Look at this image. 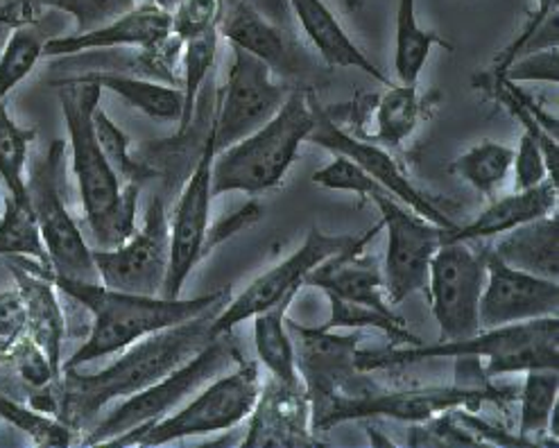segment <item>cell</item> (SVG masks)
Returning <instances> with one entry per match:
<instances>
[{"instance_id":"obj_46","label":"cell","mask_w":559,"mask_h":448,"mask_svg":"<svg viewBox=\"0 0 559 448\" xmlns=\"http://www.w3.org/2000/svg\"><path fill=\"white\" fill-rule=\"evenodd\" d=\"M19 23H10V21H0V50H3V46H5V42H8V37H10V32H12V27H16Z\"/></svg>"},{"instance_id":"obj_38","label":"cell","mask_w":559,"mask_h":448,"mask_svg":"<svg viewBox=\"0 0 559 448\" xmlns=\"http://www.w3.org/2000/svg\"><path fill=\"white\" fill-rule=\"evenodd\" d=\"M225 14V0H179L170 12L173 37L183 44L204 32L221 27Z\"/></svg>"},{"instance_id":"obj_7","label":"cell","mask_w":559,"mask_h":448,"mask_svg":"<svg viewBox=\"0 0 559 448\" xmlns=\"http://www.w3.org/2000/svg\"><path fill=\"white\" fill-rule=\"evenodd\" d=\"M240 358L242 356L231 333L213 338L193 358L181 363L162 380L152 382L150 388L122 401L98 426L91 428L84 444H111L120 435L164 420L166 414L175 412L183 401L200 392L209 380L234 367Z\"/></svg>"},{"instance_id":"obj_36","label":"cell","mask_w":559,"mask_h":448,"mask_svg":"<svg viewBox=\"0 0 559 448\" xmlns=\"http://www.w3.org/2000/svg\"><path fill=\"white\" fill-rule=\"evenodd\" d=\"M93 127H96L98 143L107 156V162L116 170V175L139 184L145 177V168L130 156V139L107 116V111L100 105L96 107V111H93Z\"/></svg>"},{"instance_id":"obj_4","label":"cell","mask_w":559,"mask_h":448,"mask_svg":"<svg viewBox=\"0 0 559 448\" xmlns=\"http://www.w3.org/2000/svg\"><path fill=\"white\" fill-rule=\"evenodd\" d=\"M432 358L457 361H487L489 376L523 374L527 369L559 365V319L539 317L531 322L485 329L472 338L435 344H411L403 349L358 351L356 367L360 372L390 369L399 365H413Z\"/></svg>"},{"instance_id":"obj_34","label":"cell","mask_w":559,"mask_h":448,"mask_svg":"<svg viewBox=\"0 0 559 448\" xmlns=\"http://www.w3.org/2000/svg\"><path fill=\"white\" fill-rule=\"evenodd\" d=\"M35 132L21 127L8 105H0V184L5 186L8 198L27 202V150Z\"/></svg>"},{"instance_id":"obj_1","label":"cell","mask_w":559,"mask_h":448,"mask_svg":"<svg viewBox=\"0 0 559 448\" xmlns=\"http://www.w3.org/2000/svg\"><path fill=\"white\" fill-rule=\"evenodd\" d=\"M217 310L204 313L191 322L152 333L126 351L120 358L98 374L61 372V382L55 394V417L71 428L86 426L96 414L116 399H128L152 382L162 380L181 363L193 358L213 338L211 319Z\"/></svg>"},{"instance_id":"obj_2","label":"cell","mask_w":559,"mask_h":448,"mask_svg":"<svg viewBox=\"0 0 559 448\" xmlns=\"http://www.w3.org/2000/svg\"><path fill=\"white\" fill-rule=\"evenodd\" d=\"M100 98L103 89L82 75L59 82V107L67 122L86 224L98 249H111L136 232L139 184L122 186L98 143L93 111Z\"/></svg>"},{"instance_id":"obj_33","label":"cell","mask_w":559,"mask_h":448,"mask_svg":"<svg viewBox=\"0 0 559 448\" xmlns=\"http://www.w3.org/2000/svg\"><path fill=\"white\" fill-rule=\"evenodd\" d=\"M421 120V101L417 84H390L377 107L374 139L385 145H401Z\"/></svg>"},{"instance_id":"obj_32","label":"cell","mask_w":559,"mask_h":448,"mask_svg":"<svg viewBox=\"0 0 559 448\" xmlns=\"http://www.w3.org/2000/svg\"><path fill=\"white\" fill-rule=\"evenodd\" d=\"M512 158H514L512 148L487 139L464 154H460L449 170L462 181L472 184L476 190H480L483 196L493 198L496 188L503 186V181L512 170Z\"/></svg>"},{"instance_id":"obj_39","label":"cell","mask_w":559,"mask_h":448,"mask_svg":"<svg viewBox=\"0 0 559 448\" xmlns=\"http://www.w3.org/2000/svg\"><path fill=\"white\" fill-rule=\"evenodd\" d=\"M313 184L329 188V190H343V193H354L358 198H369L381 186L371 179L356 162H352L345 154H335L333 162L322 166L313 173Z\"/></svg>"},{"instance_id":"obj_45","label":"cell","mask_w":559,"mask_h":448,"mask_svg":"<svg viewBox=\"0 0 559 448\" xmlns=\"http://www.w3.org/2000/svg\"><path fill=\"white\" fill-rule=\"evenodd\" d=\"M263 209L259 202H247L242 209H238L236 213H231L229 217L221 220L213 227H209L206 232V240H204V254L211 251L215 245L225 243L227 238L236 236L238 232H245L247 227H252L254 222H259Z\"/></svg>"},{"instance_id":"obj_41","label":"cell","mask_w":559,"mask_h":448,"mask_svg":"<svg viewBox=\"0 0 559 448\" xmlns=\"http://www.w3.org/2000/svg\"><path fill=\"white\" fill-rule=\"evenodd\" d=\"M408 435V444L413 446H462V444H480L478 437H474L462 424H457L455 414L447 417H430L426 422H417Z\"/></svg>"},{"instance_id":"obj_28","label":"cell","mask_w":559,"mask_h":448,"mask_svg":"<svg viewBox=\"0 0 559 448\" xmlns=\"http://www.w3.org/2000/svg\"><path fill=\"white\" fill-rule=\"evenodd\" d=\"M82 78L96 82L103 91L116 93L120 101H126L130 107L139 109L141 114L154 120L179 122L181 118V109H183L181 89H173L166 84L139 80L130 75H116V73H88Z\"/></svg>"},{"instance_id":"obj_5","label":"cell","mask_w":559,"mask_h":448,"mask_svg":"<svg viewBox=\"0 0 559 448\" xmlns=\"http://www.w3.org/2000/svg\"><path fill=\"white\" fill-rule=\"evenodd\" d=\"M308 91H293L278 111L259 130L215 152L211 168L213 200L227 193L257 196L276 188L295 164L297 152L313 130Z\"/></svg>"},{"instance_id":"obj_30","label":"cell","mask_w":559,"mask_h":448,"mask_svg":"<svg viewBox=\"0 0 559 448\" xmlns=\"http://www.w3.org/2000/svg\"><path fill=\"white\" fill-rule=\"evenodd\" d=\"M48 39L50 37H46V32L37 23L23 21L12 27L3 50H0V105L35 71L44 59V44Z\"/></svg>"},{"instance_id":"obj_15","label":"cell","mask_w":559,"mask_h":448,"mask_svg":"<svg viewBox=\"0 0 559 448\" xmlns=\"http://www.w3.org/2000/svg\"><path fill=\"white\" fill-rule=\"evenodd\" d=\"M310 105H313L316 122H313V130H310V134L306 137L308 143H316L333 154L349 156L352 162H356L383 190H388L394 200H399L403 207H408L417 215L426 217L428 222L447 229V236L460 227L449 213H444L428 196L421 193V190L411 181L406 173L396 166V162L385 150H381L374 143L360 141L349 132H345L343 127H337L333 116L320 107V103L313 98V95H310Z\"/></svg>"},{"instance_id":"obj_8","label":"cell","mask_w":559,"mask_h":448,"mask_svg":"<svg viewBox=\"0 0 559 448\" xmlns=\"http://www.w3.org/2000/svg\"><path fill=\"white\" fill-rule=\"evenodd\" d=\"M510 394L489 388H428V390H403L381 392L374 388H352L347 392L333 394L316 405H310V424L316 431H329L335 424H345L367 417H390L399 422H426L435 414L457 408L476 410L487 401H506Z\"/></svg>"},{"instance_id":"obj_29","label":"cell","mask_w":559,"mask_h":448,"mask_svg":"<svg viewBox=\"0 0 559 448\" xmlns=\"http://www.w3.org/2000/svg\"><path fill=\"white\" fill-rule=\"evenodd\" d=\"M523 388L519 394V441L539 444L550 431L557 405L559 374L557 367H539L523 372Z\"/></svg>"},{"instance_id":"obj_16","label":"cell","mask_w":559,"mask_h":448,"mask_svg":"<svg viewBox=\"0 0 559 448\" xmlns=\"http://www.w3.org/2000/svg\"><path fill=\"white\" fill-rule=\"evenodd\" d=\"M215 132L213 120L209 134L204 139L202 154L193 175L186 181L179 202L175 207V215L170 220V263L168 276L164 283V297H181L183 283L191 276L195 266L204 256V240L209 232V213H211V168L215 158Z\"/></svg>"},{"instance_id":"obj_50","label":"cell","mask_w":559,"mask_h":448,"mask_svg":"<svg viewBox=\"0 0 559 448\" xmlns=\"http://www.w3.org/2000/svg\"><path fill=\"white\" fill-rule=\"evenodd\" d=\"M0 215H3V213H0Z\"/></svg>"},{"instance_id":"obj_37","label":"cell","mask_w":559,"mask_h":448,"mask_svg":"<svg viewBox=\"0 0 559 448\" xmlns=\"http://www.w3.org/2000/svg\"><path fill=\"white\" fill-rule=\"evenodd\" d=\"M33 3L69 14L75 32H88L136 8V0H33Z\"/></svg>"},{"instance_id":"obj_48","label":"cell","mask_w":559,"mask_h":448,"mask_svg":"<svg viewBox=\"0 0 559 448\" xmlns=\"http://www.w3.org/2000/svg\"><path fill=\"white\" fill-rule=\"evenodd\" d=\"M152 3L157 5V8H162L164 12H168V14H170V12L177 8L179 0H152Z\"/></svg>"},{"instance_id":"obj_35","label":"cell","mask_w":559,"mask_h":448,"mask_svg":"<svg viewBox=\"0 0 559 448\" xmlns=\"http://www.w3.org/2000/svg\"><path fill=\"white\" fill-rule=\"evenodd\" d=\"M217 37H221V32L211 30V32H204V35H200V37H193V39L181 44V50H183V55H181L183 109H181V118H179V132L181 134L189 130L191 122H193L200 89L204 86V82H206V78L213 69V63H215Z\"/></svg>"},{"instance_id":"obj_24","label":"cell","mask_w":559,"mask_h":448,"mask_svg":"<svg viewBox=\"0 0 559 448\" xmlns=\"http://www.w3.org/2000/svg\"><path fill=\"white\" fill-rule=\"evenodd\" d=\"M559 220L557 211L501 234L489 251L510 268L544 279H559Z\"/></svg>"},{"instance_id":"obj_3","label":"cell","mask_w":559,"mask_h":448,"mask_svg":"<svg viewBox=\"0 0 559 448\" xmlns=\"http://www.w3.org/2000/svg\"><path fill=\"white\" fill-rule=\"evenodd\" d=\"M52 283L67 297L84 306L93 317L88 338L69 361L61 363V372L120 354V351L152 333L191 322L204 313L221 310L229 302V291H215L193 299H170L164 295L114 291L100 281L52 276Z\"/></svg>"},{"instance_id":"obj_44","label":"cell","mask_w":559,"mask_h":448,"mask_svg":"<svg viewBox=\"0 0 559 448\" xmlns=\"http://www.w3.org/2000/svg\"><path fill=\"white\" fill-rule=\"evenodd\" d=\"M25 335V313L21 295L14 287L10 293H0V351H5Z\"/></svg>"},{"instance_id":"obj_26","label":"cell","mask_w":559,"mask_h":448,"mask_svg":"<svg viewBox=\"0 0 559 448\" xmlns=\"http://www.w3.org/2000/svg\"><path fill=\"white\" fill-rule=\"evenodd\" d=\"M295 297L274 304L267 310L257 313L254 319V349L259 361L270 372L272 380L278 386L299 390L304 388L297 358H295V344L288 331V308Z\"/></svg>"},{"instance_id":"obj_10","label":"cell","mask_w":559,"mask_h":448,"mask_svg":"<svg viewBox=\"0 0 559 448\" xmlns=\"http://www.w3.org/2000/svg\"><path fill=\"white\" fill-rule=\"evenodd\" d=\"M487 276V249L464 240H444L428 268L426 295L440 327V342L472 338L480 331V295Z\"/></svg>"},{"instance_id":"obj_14","label":"cell","mask_w":559,"mask_h":448,"mask_svg":"<svg viewBox=\"0 0 559 448\" xmlns=\"http://www.w3.org/2000/svg\"><path fill=\"white\" fill-rule=\"evenodd\" d=\"M272 75L265 61L231 46L227 86L221 103L213 109L217 152L259 130L284 105L288 95Z\"/></svg>"},{"instance_id":"obj_47","label":"cell","mask_w":559,"mask_h":448,"mask_svg":"<svg viewBox=\"0 0 559 448\" xmlns=\"http://www.w3.org/2000/svg\"><path fill=\"white\" fill-rule=\"evenodd\" d=\"M0 21H10V23H23V14H19L16 10H3L0 8Z\"/></svg>"},{"instance_id":"obj_40","label":"cell","mask_w":559,"mask_h":448,"mask_svg":"<svg viewBox=\"0 0 559 448\" xmlns=\"http://www.w3.org/2000/svg\"><path fill=\"white\" fill-rule=\"evenodd\" d=\"M8 354H10V358H12V363H14L16 372H19V376L27 382L29 388L44 390V388L50 386L52 380H59V376H57V372L52 369L48 356H46L44 351H41L33 340H29L27 335L19 338V340L8 349Z\"/></svg>"},{"instance_id":"obj_43","label":"cell","mask_w":559,"mask_h":448,"mask_svg":"<svg viewBox=\"0 0 559 448\" xmlns=\"http://www.w3.org/2000/svg\"><path fill=\"white\" fill-rule=\"evenodd\" d=\"M512 168H514V188L516 190L535 188L542 181L550 179L548 177V168H546V158L542 154V148L537 145L535 139H531L527 134L521 137L519 150H514Z\"/></svg>"},{"instance_id":"obj_25","label":"cell","mask_w":559,"mask_h":448,"mask_svg":"<svg viewBox=\"0 0 559 448\" xmlns=\"http://www.w3.org/2000/svg\"><path fill=\"white\" fill-rule=\"evenodd\" d=\"M310 412L306 390H290L270 380V386L261 388L259 403L254 408V420L250 435L245 437L247 446L263 444H299L308 441V431L304 422Z\"/></svg>"},{"instance_id":"obj_31","label":"cell","mask_w":559,"mask_h":448,"mask_svg":"<svg viewBox=\"0 0 559 448\" xmlns=\"http://www.w3.org/2000/svg\"><path fill=\"white\" fill-rule=\"evenodd\" d=\"M0 259H25L50 270L48 254L29 200L23 202L8 198L5 213L0 215Z\"/></svg>"},{"instance_id":"obj_19","label":"cell","mask_w":559,"mask_h":448,"mask_svg":"<svg viewBox=\"0 0 559 448\" xmlns=\"http://www.w3.org/2000/svg\"><path fill=\"white\" fill-rule=\"evenodd\" d=\"M173 37L170 14L157 5H143L122 16L93 27L88 32H73L64 37H50L44 44V57H71L88 50L107 48H143L159 50Z\"/></svg>"},{"instance_id":"obj_13","label":"cell","mask_w":559,"mask_h":448,"mask_svg":"<svg viewBox=\"0 0 559 448\" xmlns=\"http://www.w3.org/2000/svg\"><path fill=\"white\" fill-rule=\"evenodd\" d=\"M98 279L114 291L162 295L170 263V222L164 202L154 198L141 229L118 247L93 249Z\"/></svg>"},{"instance_id":"obj_12","label":"cell","mask_w":559,"mask_h":448,"mask_svg":"<svg viewBox=\"0 0 559 448\" xmlns=\"http://www.w3.org/2000/svg\"><path fill=\"white\" fill-rule=\"evenodd\" d=\"M356 240L358 238L354 236H345V234L331 236L313 227L308 232L304 245L295 249L288 259H284L282 263H276L274 268L257 276L238 297L229 299L221 310L215 313V317L211 319V333L213 335L234 333V329L240 322H247V319H252L257 313L267 310L288 297H297L310 272L326 259H331V256L352 247Z\"/></svg>"},{"instance_id":"obj_6","label":"cell","mask_w":559,"mask_h":448,"mask_svg":"<svg viewBox=\"0 0 559 448\" xmlns=\"http://www.w3.org/2000/svg\"><path fill=\"white\" fill-rule=\"evenodd\" d=\"M261 376L252 361L240 358L231 372H223L200 388V394L179 405L164 420L120 435L116 446H162L186 437H200L238 426L254 412L261 397Z\"/></svg>"},{"instance_id":"obj_18","label":"cell","mask_w":559,"mask_h":448,"mask_svg":"<svg viewBox=\"0 0 559 448\" xmlns=\"http://www.w3.org/2000/svg\"><path fill=\"white\" fill-rule=\"evenodd\" d=\"M288 331L310 405L354 388L356 376L360 374L356 367L358 344L362 340L360 331L337 333L322 327L310 329L293 319H288Z\"/></svg>"},{"instance_id":"obj_27","label":"cell","mask_w":559,"mask_h":448,"mask_svg":"<svg viewBox=\"0 0 559 448\" xmlns=\"http://www.w3.org/2000/svg\"><path fill=\"white\" fill-rule=\"evenodd\" d=\"M435 46L453 50L438 32L424 30L417 21V0H399L396 5V50L394 71L401 84H417Z\"/></svg>"},{"instance_id":"obj_20","label":"cell","mask_w":559,"mask_h":448,"mask_svg":"<svg viewBox=\"0 0 559 448\" xmlns=\"http://www.w3.org/2000/svg\"><path fill=\"white\" fill-rule=\"evenodd\" d=\"M8 261L12 263L16 291L23 302L25 335L44 351L57 376H61V344H64L67 322L55 293L52 272L25 268L21 259Z\"/></svg>"},{"instance_id":"obj_17","label":"cell","mask_w":559,"mask_h":448,"mask_svg":"<svg viewBox=\"0 0 559 448\" xmlns=\"http://www.w3.org/2000/svg\"><path fill=\"white\" fill-rule=\"evenodd\" d=\"M559 283L506 266L487 249V276L480 295V331L557 317Z\"/></svg>"},{"instance_id":"obj_11","label":"cell","mask_w":559,"mask_h":448,"mask_svg":"<svg viewBox=\"0 0 559 448\" xmlns=\"http://www.w3.org/2000/svg\"><path fill=\"white\" fill-rule=\"evenodd\" d=\"M369 200L379 207L381 224L388 232L385 295L392 306H399L415 293H426L428 268L435 251L444 243L447 229L403 207L383 188L374 190Z\"/></svg>"},{"instance_id":"obj_23","label":"cell","mask_w":559,"mask_h":448,"mask_svg":"<svg viewBox=\"0 0 559 448\" xmlns=\"http://www.w3.org/2000/svg\"><path fill=\"white\" fill-rule=\"evenodd\" d=\"M557 209V184L552 179L542 181L535 188L516 190L514 196L493 200L476 220L469 224H460V227L449 234L444 240H464L476 243L485 238H493L508 234L525 222H533Z\"/></svg>"},{"instance_id":"obj_21","label":"cell","mask_w":559,"mask_h":448,"mask_svg":"<svg viewBox=\"0 0 559 448\" xmlns=\"http://www.w3.org/2000/svg\"><path fill=\"white\" fill-rule=\"evenodd\" d=\"M217 32L236 48L265 61L272 73H299L301 48L293 44L286 32L274 25L250 0H236L225 10Z\"/></svg>"},{"instance_id":"obj_9","label":"cell","mask_w":559,"mask_h":448,"mask_svg":"<svg viewBox=\"0 0 559 448\" xmlns=\"http://www.w3.org/2000/svg\"><path fill=\"white\" fill-rule=\"evenodd\" d=\"M64 141H52L48 152L27 175V198L48 254L52 276L100 281L93 249L84 240L78 222L61 198V166H64Z\"/></svg>"},{"instance_id":"obj_49","label":"cell","mask_w":559,"mask_h":448,"mask_svg":"<svg viewBox=\"0 0 559 448\" xmlns=\"http://www.w3.org/2000/svg\"><path fill=\"white\" fill-rule=\"evenodd\" d=\"M343 3L349 12H360L362 5H365V0H343Z\"/></svg>"},{"instance_id":"obj_22","label":"cell","mask_w":559,"mask_h":448,"mask_svg":"<svg viewBox=\"0 0 559 448\" xmlns=\"http://www.w3.org/2000/svg\"><path fill=\"white\" fill-rule=\"evenodd\" d=\"M288 5L304 35L316 46L329 69H356L383 86L392 84V80L349 37V32L337 21L324 0H288Z\"/></svg>"},{"instance_id":"obj_42","label":"cell","mask_w":559,"mask_h":448,"mask_svg":"<svg viewBox=\"0 0 559 448\" xmlns=\"http://www.w3.org/2000/svg\"><path fill=\"white\" fill-rule=\"evenodd\" d=\"M493 80H506V82H548L557 84V48H544L533 50L516 57L510 67Z\"/></svg>"}]
</instances>
